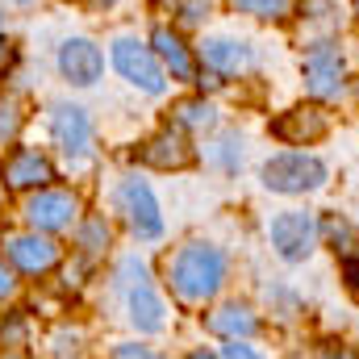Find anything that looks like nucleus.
<instances>
[{
    "mask_svg": "<svg viewBox=\"0 0 359 359\" xmlns=\"http://www.w3.org/2000/svg\"><path fill=\"white\" fill-rule=\"evenodd\" d=\"M226 271H230L226 251L213 247V243H201V238L176 247V251L168 255V264H163L168 288L176 292L184 305H205V301H213V297L222 292V284H226Z\"/></svg>",
    "mask_w": 359,
    "mask_h": 359,
    "instance_id": "nucleus-1",
    "label": "nucleus"
},
{
    "mask_svg": "<svg viewBox=\"0 0 359 359\" xmlns=\"http://www.w3.org/2000/svg\"><path fill=\"white\" fill-rule=\"evenodd\" d=\"M259 184L276 196H309L330 184V168L313 151H280V155L264 159Z\"/></svg>",
    "mask_w": 359,
    "mask_h": 359,
    "instance_id": "nucleus-2",
    "label": "nucleus"
},
{
    "mask_svg": "<svg viewBox=\"0 0 359 359\" xmlns=\"http://www.w3.org/2000/svg\"><path fill=\"white\" fill-rule=\"evenodd\" d=\"M301 80L313 100H339L347 92V55L334 38H318L301 55Z\"/></svg>",
    "mask_w": 359,
    "mask_h": 359,
    "instance_id": "nucleus-3",
    "label": "nucleus"
},
{
    "mask_svg": "<svg viewBox=\"0 0 359 359\" xmlns=\"http://www.w3.org/2000/svg\"><path fill=\"white\" fill-rule=\"evenodd\" d=\"M268 243L284 264H309L313 251L322 247L318 213H309V209H280L268 222Z\"/></svg>",
    "mask_w": 359,
    "mask_h": 359,
    "instance_id": "nucleus-4",
    "label": "nucleus"
},
{
    "mask_svg": "<svg viewBox=\"0 0 359 359\" xmlns=\"http://www.w3.org/2000/svg\"><path fill=\"white\" fill-rule=\"evenodd\" d=\"M109 59H113V67H117V76L126 84L142 88L147 96H163L168 92V72H163L159 55L151 50V42H138V38L121 34V38H113Z\"/></svg>",
    "mask_w": 359,
    "mask_h": 359,
    "instance_id": "nucleus-5",
    "label": "nucleus"
},
{
    "mask_svg": "<svg viewBox=\"0 0 359 359\" xmlns=\"http://www.w3.org/2000/svg\"><path fill=\"white\" fill-rule=\"evenodd\" d=\"M117 209H121V217H126V226H130V234L138 243L163 238V209H159V196H155V188L147 180L138 176L121 180L117 184Z\"/></svg>",
    "mask_w": 359,
    "mask_h": 359,
    "instance_id": "nucleus-6",
    "label": "nucleus"
},
{
    "mask_svg": "<svg viewBox=\"0 0 359 359\" xmlns=\"http://www.w3.org/2000/svg\"><path fill=\"white\" fill-rule=\"evenodd\" d=\"M25 222H29L38 234L72 230V226L80 222V201H76V192H67V188H38V192L25 201Z\"/></svg>",
    "mask_w": 359,
    "mask_h": 359,
    "instance_id": "nucleus-7",
    "label": "nucleus"
},
{
    "mask_svg": "<svg viewBox=\"0 0 359 359\" xmlns=\"http://www.w3.org/2000/svg\"><path fill=\"white\" fill-rule=\"evenodd\" d=\"M268 134L284 147H318L330 134V113L322 104H292L271 121Z\"/></svg>",
    "mask_w": 359,
    "mask_h": 359,
    "instance_id": "nucleus-8",
    "label": "nucleus"
},
{
    "mask_svg": "<svg viewBox=\"0 0 359 359\" xmlns=\"http://www.w3.org/2000/svg\"><path fill=\"white\" fill-rule=\"evenodd\" d=\"M50 138L67 155V163H84L92 155V117L80 104H55L50 109Z\"/></svg>",
    "mask_w": 359,
    "mask_h": 359,
    "instance_id": "nucleus-9",
    "label": "nucleus"
},
{
    "mask_svg": "<svg viewBox=\"0 0 359 359\" xmlns=\"http://www.w3.org/2000/svg\"><path fill=\"white\" fill-rule=\"evenodd\" d=\"M196 59H201V67H205V72H213V76H238V72H247V67L255 63V46H251L247 38L213 34V38H205V42H201Z\"/></svg>",
    "mask_w": 359,
    "mask_h": 359,
    "instance_id": "nucleus-10",
    "label": "nucleus"
},
{
    "mask_svg": "<svg viewBox=\"0 0 359 359\" xmlns=\"http://www.w3.org/2000/svg\"><path fill=\"white\" fill-rule=\"evenodd\" d=\"M138 159H142L147 168H155V172H184V168H192L196 151H192V142L184 138L180 126H168V130H159V134H151V138L142 142Z\"/></svg>",
    "mask_w": 359,
    "mask_h": 359,
    "instance_id": "nucleus-11",
    "label": "nucleus"
},
{
    "mask_svg": "<svg viewBox=\"0 0 359 359\" xmlns=\"http://www.w3.org/2000/svg\"><path fill=\"white\" fill-rule=\"evenodd\" d=\"M59 76L76 88H92L104 76V55L92 38H67L59 46Z\"/></svg>",
    "mask_w": 359,
    "mask_h": 359,
    "instance_id": "nucleus-12",
    "label": "nucleus"
},
{
    "mask_svg": "<svg viewBox=\"0 0 359 359\" xmlns=\"http://www.w3.org/2000/svg\"><path fill=\"white\" fill-rule=\"evenodd\" d=\"M205 326H209V334H217L226 343H251L259 334V313L251 301H222L217 309H209Z\"/></svg>",
    "mask_w": 359,
    "mask_h": 359,
    "instance_id": "nucleus-13",
    "label": "nucleus"
},
{
    "mask_svg": "<svg viewBox=\"0 0 359 359\" xmlns=\"http://www.w3.org/2000/svg\"><path fill=\"white\" fill-rule=\"evenodd\" d=\"M151 50L159 55V63H163V72L180 80V84H196V76H201V59L188 50V42L180 38L172 25H155V34H151Z\"/></svg>",
    "mask_w": 359,
    "mask_h": 359,
    "instance_id": "nucleus-14",
    "label": "nucleus"
},
{
    "mask_svg": "<svg viewBox=\"0 0 359 359\" xmlns=\"http://www.w3.org/2000/svg\"><path fill=\"white\" fill-rule=\"evenodd\" d=\"M4 255L13 259V268L25 271V276H42V271H50L59 264V243H50L46 234H17V238H8L4 243Z\"/></svg>",
    "mask_w": 359,
    "mask_h": 359,
    "instance_id": "nucleus-15",
    "label": "nucleus"
},
{
    "mask_svg": "<svg viewBox=\"0 0 359 359\" xmlns=\"http://www.w3.org/2000/svg\"><path fill=\"white\" fill-rule=\"evenodd\" d=\"M55 180V168H50V159L42 155V151H29V147H21V151H13L8 159H4V184L8 188H46Z\"/></svg>",
    "mask_w": 359,
    "mask_h": 359,
    "instance_id": "nucleus-16",
    "label": "nucleus"
},
{
    "mask_svg": "<svg viewBox=\"0 0 359 359\" xmlns=\"http://www.w3.org/2000/svg\"><path fill=\"white\" fill-rule=\"evenodd\" d=\"M130 322H134L138 334H159L168 326V305L159 301V292L147 280L130 288Z\"/></svg>",
    "mask_w": 359,
    "mask_h": 359,
    "instance_id": "nucleus-17",
    "label": "nucleus"
},
{
    "mask_svg": "<svg viewBox=\"0 0 359 359\" xmlns=\"http://www.w3.org/2000/svg\"><path fill=\"white\" fill-rule=\"evenodd\" d=\"M318 230H322V247H330L339 259H351V255H359V226L347 217V213L326 209V213L318 217Z\"/></svg>",
    "mask_w": 359,
    "mask_h": 359,
    "instance_id": "nucleus-18",
    "label": "nucleus"
},
{
    "mask_svg": "<svg viewBox=\"0 0 359 359\" xmlns=\"http://www.w3.org/2000/svg\"><path fill=\"white\" fill-rule=\"evenodd\" d=\"M217 109L205 100V96H196V100H180L176 104V126L180 130H217Z\"/></svg>",
    "mask_w": 359,
    "mask_h": 359,
    "instance_id": "nucleus-19",
    "label": "nucleus"
},
{
    "mask_svg": "<svg viewBox=\"0 0 359 359\" xmlns=\"http://www.w3.org/2000/svg\"><path fill=\"white\" fill-rule=\"evenodd\" d=\"M247 159V138L243 134H222L213 147H209V163H217L226 176H234Z\"/></svg>",
    "mask_w": 359,
    "mask_h": 359,
    "instance_id": "nucleus-20",
    "label": "nucleus"
},
{
    "mask_svg": "<svg viewBox=\"0 0 359 359\" xmlns=\"http://www.w3.org/2000/svg\"><path fill=\"white\" fill-rule=\"evenodd\" d=\"M297 0H230L234 13L251 17V21H288Z\"/></svg>",
    "mask_w": 359,
    "mask_h": 359,
    "instance_id": "nucleus-21",
    "label": "nucleus"
},
{
    "mask_svg": "<svg viewBox=\"0 0 359 359\" xmlns=\"http://www.w3.org/2000/svg\"><path fill=\"white\" fill-rule=\"evenodd\" d=\"M80 247H84L88 255H96V251L109 247V222H104V217H88V222L80 226Z\"/></svg>",
    "mask_w": 359,
    "mask_h": 359,
    "instance_id": "nucleus-22",
    "label": "nucleus"
},
{
    "mask_svg": "<svg viewBox=\"0 0 359 359\" xmlns=\"http://www.w3.org/2000/svg\"><path fill=\"white\" fill-rule=\"evenodd\" d=\"M21 130V109L17 100H0V142H13Z\"/></svg>",
    "mask_w": 359,
    "mask_h": 359,
    "instance_id": "nucleus-23",
    "label": "nucleus"
},
{
    "mask_svg": "<svg viewBox=\"0 0 359 359\" xmlns=\"http://www.w3.org/2000/svg\"><path fill=\"white\" fill-rule=\"evenodd\" d=\"M142 280H147V264H142L138 255L121 259V268H117V288H134V284H142Z\"/></svg>",
    "mask_w": 359,
    "mask_h": 359,
    "instance_id": "nucleus-24",
    "label": "nucleus"
},
{
    "mask_svg": "<svg viewBox=\"0 0 359 359\" xmlns=\"http://www.w3.org/2000/svg\"><path fill=\"white\" fill-rule=\"evenodd\" d=\"M339 271H343V292H347V297L359 305V255L343 259V268H339Z\"/></svg>",
    "mask_w": 359,
    "mask_h": 359,
    "instance_id": "nucleus-25",
    "label": "nucleus"
},
{
    "mask_svg": "<svg viewBox=\"0 0 359 359\" xmlns=\"http://www.w3.org/2000/svg\"><path fill=\"white\" fill-rule=\"evenodd\" d=\"M313 359H359V351L351 343H322V347L313 351Z\"/></svg>",
    "mask_w": 359,
    "mask_h": 359,
    "instance_id": "nucleus-26",
    "label": "nucleus"
},
{
    "mask_svg": "<svg viewBox=\"0 0 359 359\" xmlns=\"http://www.w3.org/2000/svg\"><path fill=\"white\" fill-rule=\"evenodd\" d=\"M205 17H209V4H201V0H184L180 4V21L184 25H201Z\"/></svg>",
    "mask_w": 359,
    "mask_h": 359,
    "instance_id": "nucleus-27",
    "label": "nucleus"
},
{
    "mask_svg": "<svg viewBox=\"0 0 359 359\" xmlns=\"http://www.w3.org/2000/svg\"><path fill=\"white\" fill-rule=\"evenodd\" d=\"M113 359H159L151 347H142V343H117L113 347Z\"/></svg>",
    "mask_w": 359,
    "mask_h": 359,
    "instance_id": "nucleus-28",
    "label": "nucleus"
},
{
    "mask_svg": "<svg viewBox=\"0 0 359 359\" xmlns=\"http://www.w3.org/2000/svg\"><path fill=\"white\" fill-rule=\"evenodd\" d=\"M222 359H268L259 347H251V343H226V351Z\"/></svg>",
    "mask_w": 359,
    "mask_h": 359,
    "instance_id": "nucleus-29",
    "label": "nucleus"
},
{
    "mask_svg": "<svg viewBox=\"0 0 359 359\" xmlns=\"http://www.w3.org/2000/svg\"><path fill=\"white\" fill-rule=\"evenodd\" d=\"M4 67H13V46L0 38V72H4Z\"/></svg>",
    "mask_w": 359,
    "mask_h": 359,
    "instance_id": "nucleus-30",
    "label": "nucleus"
},
{
    "mask_svg": "<svg viewBox=\"0 0 359 359\" xmlns=\"http://www.w3.org/2000/svg\"><path fill=\"white\" fill-rule=\"evenodd\" d=\"M8 292H13V276H8V271L0 268V301H4Z\"/></svg>",
    "mask_w": 359,
    "mask_h": 359,
    "instance_id": "nucleus-31",
    "label": "nucleus"
},
{
    "mask_svg": "<svg viewBox=\"0 0 359 359\" xmlns=\"http://www.w3.org/2000/svg\"><path fill=\"white\" fill-rule=\"evenodd\" d=\"M188 359H222V355H213L209 347H192V351H188Z\"/></svg>",
    "mask_w": 359,
    "mask_h": 359,
    "instance_id": "nucleus-32",
    "label": "nucleus"
},
{
    "mask_svg": "<svg viewBox=\"0 0 359 359\" xmlns=\"http://www.w3.org/2000/svg\"><path fill=\"white\" fill-rule=\"evenodd\" d=\"M0 359H29V355H25V351H17V347H4V355H0Z\"/></svg>",
    "mask_w": 359,
    "mask_h": 359,
    "instance_id": "nucleus-33",
    "label": "nucleus"
},
{
    "mask_svg": "<svg viewBox=\"0 0 359 359\" xmlns=\"http://www.w3.org/2000/svg\"><path fill=\"white\" fill-rule=\"evenodd\" d=\"M4 4H34V0H4Z\"/></svg>",
    "mask_w": 359,
    "mask_h": 359,
    "instance_id": "nucleus-34",
    "label": "nucleus"
},
{
    "mask_svg": "<svg viewBox=\"0 0 359 359\" xmlns=\"http://www.w3.org/2000/svg\"><path fill=\"white\" fill-rule=\"evenodd\" d=\"M355 21H359V0H355Z\"/></svg>",
    "mask_w": 359,
    "mask_h": 359,
    "instance_id": "nucleus-35",
    "label": "nucleus"
},
{
    "mask_svg": "<svg viewBox=\"0 0 359 359\" xmlns=\"http://www.w3.org/2000/svg\"><path fill=\"white\" fill-rule=\"evenodd\" d=\"M100 4H117V0H100Z\"/></svg>",
    "mask_w": 359,
    "mask_h": 359,
    "instance_id": "nucleus-36",
    "label": "nucleus"
},
{
    "mask_svg": "<svg viewBox=\"0 0 359 359\" xmlns=\"http://www.w3.org/2000/svg\"><path fill=\"white\" fill-rule=\"evenodd\" d=\"M0 21H4V17H0Z\"/></svg>",
    "mask_w": 359,
    "mask_h": 359,
    "instance_id": "nucleus-37",
    "label": "nucleus"
}]
</instances>
